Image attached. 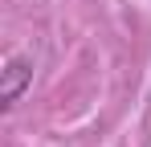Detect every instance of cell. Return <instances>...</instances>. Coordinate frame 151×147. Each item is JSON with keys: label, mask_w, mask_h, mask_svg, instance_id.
Listing matches in <instances>:
<instances>
[{"label": "cell", "mask_w": 151, "mask_h": 147, "mask_svg": "<svg viewBox=\"0 0 151 147\" xmlns=\"http://www.w3.org/2000/svg\"><path fill=\"white\" fill-rule=\"evenodd\" d=\"M29 78H33V70H29L21 57H12V61H8V70H4V102H17Z\"/></svg>", "instance_id": "cell-1"}]
</instances>
